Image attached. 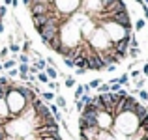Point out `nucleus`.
I'll use <instances>...</instances> for the list:
<instances>
[{
    "instance_id": "ea45409f",
    "label": "nucleus",
    "mask_w": 148,
    "mask_h": 140,
    "mask_svg": "<svg viewBox=\"0 0 148 140\" xmlns=\"http://www.w3.org/2000/svg\"><path fill=\"white\" fill-rule=\"evenodd\" d=\"M0 34H4V21H0Z\"/></svg>"
},
{
    "instance_id": "6ab92c4d",
    "label": "nucleus",
    "mask_w": 148,
    "mask_h": 140,
    "mask_svg": "<svg viewBox=\"0 0 148 140\" xmlns=\"http://www.w3.org/2000/svg\"><path fill=\"white\" fill-rule=\"evenodd\" d=\"M36 80H40L41 84H47V82H49V77L45 75L43 71H40V73H38V75H36Z\"/></svg>"
},
{
    "instance_id": "a878e982",
    "label": "nucleus",
    "mask_w": 148,
    "mask_h": 140,
    "mask_svg": "<svg viewBox=\"0 0 148 140\" xmlns=\"http://www.w3.org/2000/svg\"><path fill=\"white\" fill-rule=\"evenodd\" d=\"M101 84V79H94V80H90V84H88V88H90V90H94V88H98Z\"/></svg>"
},
{
    "instance_id": "7c9ffc66",
    "label": "nucleus",
    "mask_w": 148,
    "mask_h": 140,
    "mask_svg": "<svg viewBox=\"0 0 148 140\" xmlns=\"http://www.w3.org/2000/svg\"><path fill=\"white\" fill-rule=\"evenodd\" d=\"M8 52H10V50H8V47H4V49L0 50V60H4V58L8 56Z\"/></svg>"
},
{
    "instance_id": "0eeeda50",
    "label": "nucleus",
    "mask_w": 148,
    "mask_h": 140,
    "mask_svg": "<svg viewBox=\"0 0 148 140\" xmlns=\"http://www.w3.org/2000/svg\"><path fill=\"white\" fill-rule=\"evenodd\" d=\"M116 82H118L120 86H127V84H130V73H122L120 77H116Z\"/></svg>"
},
{
    "instance_id": "9d476101",
    "label": "nucleus",
    "mask_w": 148,
    "mask_h": 140,
    "mask_svg": "<svg viewBox=\"0 0 148 140\" xmlns=\"http://www.w3.org/2000/svg\"><path fill=\"white\" fill-rule=\"evenodd\" d=\"M54 105H56L58 108H64V110L68 112V108H66V107H68V103H66V97L64 95H56V103H54Z\"/></svg>"
},
{
    "instance_id": "f704fd0d",
    "label": "nucleus",
    "mask_w": 148,
    "mask_h": 140,
    "mask_svg": "<svg viewBox=\"0 0 148 140\" xmlns=\"http://www.w3.org/2000/svg\"><path fill=\"white\" fill-rule=\"evenodd\" d=\"M38 140H62L60 137H43V138H38Z\"/></svg>"
},
{
    "instance_id": "f8f14e48",
    "label": "nucleus",
    "mask_w": 148,
    "mask_h": 140,
    "mask_svg": "<svg viewBox=\"0 0 148 140\" xmlns=\"http://www.w3.org/2000/svg\"><path fill=\"white\" fill-rule=\"evenodd\" d=\"M34 67H36L38 71H43V69L47 67V62H45V58H38L36 64H34Z\"/></svg>"
},
{
    "instance_id": "393cba45",
    "label": "nucleus",
    "mask_w": 148,
    "mask_h": 140,
    "mask_svg": "<svg viewBox=\"0 0 148 140\" xmlns=\"http://www.w3.org/2000/svg\"><path fill=\"white\" fill-rule=\"evenodd\" d=\"M17 60L21 62V64H26V65L30 64V58H28V54H19V56H17Z\"/></svg>"
},
{
    "instance_id": "f03ea898",
    "label": "nucleus",
    "mask_w": 148,
    "mask_h": 140,
    "mask_svg": "<svg viewBox=\"0 0 148 140\" xmlns=\"http://www.w3.org/2000/svg\"><path fill=\"white\" fill-rule=\"evenodd\" d=\"M6 105H8V110H10V120H17L21 116V112L25 110L26 107V101L23 99V95L15 90H10V93L6 95Z\"/></svg>"
},
{
    "instance_id": "7ed1b4c3",
    "label": "nucleus",
    "mask_w": 148,
    "mask_h": 140,
    "mask_svg": "<svg viewBox=\"0 0 148 140\" xmlns=\"http://www.w3.org/2000/svg\"><path fill=\"white\" fill-rule=\"evenodd\" d=\"M32 133L36 135V138H43V137H60V125L54 123V125H41L32 129Z\"/></svg>"
},
{
    "instance_id": "c85d7f7f",
    "label": "nucleus",
    "mask_w": 148,
    "mask_h": 140,
    "mask_svg": "<svg viewBox=\"0 0 148 140\" xmlns=\"http://www.w3.org/2000/svg\"><path fill=\"white\" fill-rule=\"evenodd\" d=\"M8 73H10V77H8V79H13V77H19V71H17V69H8Z\"/></svg>"
},
{
    "instance_id": "9b49d317",
    "label": "nucleus",
    "mask_w": 148,
    "mask_h": 140,
    "mask_svg": "<svg viewBox=\"0 0 148 140\" xmlns=\"http://www.w3.org/2000/svg\"><path fill=\"white\" fill-rule=\"evenodd\" d=\"M64 86L66 88H69V90H71V88H75L77 86V80H75V77H66V80H64Z\"/></svg>"
},
{
    "instance_id": "2f4dec72",
    "label": "nucleus",
    "mask_w": 148,
    "mask_h": 140,
    "mask_svg": "<svg viewBox=\"0 0 148 140\" xmlns=\"http://www.w3.org/2000/svg\"><path fill=\"white\" fill-rule=\"evenodd\" d=\"M75 107H77V110H79V114H81V112H83V108H84V105L81 103L79 99H77V101H75Z\"/></svg>"
},
{
    "instance_id": "412c9836",
    "label": "nucleus",
    "mask_w": 148,
    "mask_h": 140,
    "mask_svg": "<svg viewBox=\"0 0 148 140\" xmlns=\"http://www.w3.org/2000/svg\"><path fill=\"white\" fill-rule=\"evenodd\" d=\"M8 50H11L13 54H19V52H21V45H17V43L13 41V43H10V47H8Z\"/></svg>"
},
{
    "instance_id": "5701e85b",
    "label": "nucleus",
    "mask_w": 148,
    "mask_h": 140,
    "mask_svg": "<svg viewBox=\"0 0 148 140\" xmlns=\"http://www.w3.org/2000/svg\"><path fill=\"white\" fill-rule=\"evenodd\" d=\"M109 92H111L109 84H103V82H101L99 86H98V93H109Z\"/></svg>"
},
{
    "instance_id": "a211bd4d",
    "label": "nucleus",
    "mask_w": 148,
    "mask_h": 140,
    "mask_svg": "<svg viewBox=\"0 0 148 140\" xmlns=\"http://www.w3.org/2000/svg\"><path fill=\"white\" fill-rule=\"evenodd\" d=\"M30 49H32V41H30L28 37H26V39H25V43H23V47H21V50H23V54H26Z\"/></svg>"
},
{
    "instance_id": "cd10ccee",
    "label": "nucleus",
    "mask_w": 148,
    "mask_h": 140,
    "mask_svg": "<svg viewBox=\"0 0 148 140\" xmlns=\"http://www.w3.org/2000/svg\"><path fill=\"white\" fill-rule=\"evenodd\" d=\"M64 65H66V67H69V69H75V65H73V60H71V58H64Z\"/></svg>"
},
{
    "instance_id": "4be33fe9",
    "label": "nucleus",
    "mask_w": 148,
    "mask_h": 140,
    "mask_svg": "<svg viewBox=\"0 0 148 140\" xmlns=\"http://www.w3.org/2000/svg\"><path fill=\"white\" fill-rule=\"evenodd\" d=\"M145 77H139L137 80H135V90H143V86H145Z\"/></svg>"
},
{
    "instance_id": "e433bc0d",
    "label": "nucleus",
    "mask_w": 148,
    "mask_h": 140,
    "mask_svg": "<svg viewBox=\"0 0 148 140\" xmlns=\"http://www.w3.org/2000/svg\"><path fill=\"white\" fill-rule=\"evenodd\" d=\"M143 11H145V21H148V6L143 4Z\"/></svg>"
},
{
    "instance_id": "aec40b11",
    "label": "nucleus",
    "mask_w": 148,
    "mask_h": 140,
    "mask_svg": "<svg viewBox=\"0 0 148 140\" xmlns=\"http://www.w3.org/2000/svg\"><path fill=\"white\" fill-rule=\"evenodd\" d=\"M145 26H146V21H145V19H137V21H135V30H137V32H141Z\"/></svg>"
},
{
    "instance_id": "473e14b6",
    "label": "nucleus",
    "mask_w": 148,
    "mask_h": 140,
    "mask_svg": "<svg viewBox=\"0 0 148 140\" xmlns=\"http://www.w3.org/2000/svg\"><path fill=\"white\" fill-rule=\"evenodd\" d=\"M131 73V79H139L141 77V71H137V69H133V71H130Z\"/></svg>"
},
{
    "instance_id": "6e6552de",
    "label": "nucleus",
    "mask_w": 148,
    "mask_h": 140,
    "mask_svg": "<svg viewBox=\"0 0 148 140\" xmlns=\"http://www.w3.org/2000/svg\"><path fill=\"white\" fill-rule=\"evenodd\" d=\"M96 140H114V137H112V131H99Z\"/></svg>"
},
{
    "instance_id": "423d86ee",
    "label": "nucleus",
    "mask_w": 148,
    "mask_h": 140,
    "mask_svg": "<svg viewBox=\"0 0 148 140\" xmlns=\"http://www.w3.org/2000/svg\"><path fill=\"white\" fill-rule=\"evenodd\" d=\"M0 118L2 120H10V110H8V105L4 99H0Z\"/></svg>"
},
{
    "instance_id": "20e7f679",
    "label": "nucleus",
    "mask_w": 148,
    "mask_h": 140,
    "mask_svg": "<svg viewBox=\"0 0 148 140\" xmlns=\"http://www.w3.org/2000/svg\"><path fill=\"white\" fill-rule=\"evenodd\" d=\"M96 123H98L99 131H112L114 118H112L109 112H98V116H96Z\"/></svg>"
},
{
    "instance_id": "dca6fc26",
    "label": "nucleus",
    "mask_w": 148,
    "mask_h": 140,
    "mask_svg": "<svg viewBox=\"0 0 148 140\" xmlns=\"http://www.w3.org/2000/svg\"><path fill=\"white\" fill-rule=\"evenodd\" d=\"M47 86H49V92H60V84H58V82H54V80H49V82H47Z\"/></svg>"
},
{
    "instance_id": "f3484780",
    "label": "nucleus",
    "mask_w": 148,
    "mask_h": 140,
    "mask_svg": "<svg viewBox=\"0 0 148 140\" xmlns=\"http://www.w3.org/2000/svg\"><path fill=\"white\" fill-rule=\"evenodd\" d=\"M148 129V114L143 120H139V131H146Z\"/></svg>"
},
{
    "instance_id": "37998d69",
    "label": "nucleus",
    "mask_w": 148,
    "mask_h": 140,
    "mask_svg": "<svg viewBox=\"0 0 148 140\" xmlns=\"http://www.w3.org/2000/svg\"><path fill=\"white\" fill-rule=\"evenodd\" d=\"M0 71H4V67H2V64H0Z\"/></svg>"
},
{
    "instance_id": "79ce46f5",
    "label": "nucleus",
    "mask_w": 148,
    "mask_h": 140,
    "mask_svg": "<svg viewBox=\"0 0 148 140\" xmlns=\"http://www.w3.org/2000/svg\"><path fill=\"white\" fill-rule=\"evenodd\" d=\"M135 2H137V4H141V6H143V4H145V2H143V0H135Z\"/></svg>"
},
{
    "instance_id": "1a4fd4ad",
    "label": "nucleus",
    "mask_w": 148,
    "mask_h": 140,
    "mask_svg": "<svg viewBox=\"0 0 148 140\" xmlns=\"http://www.w3.org/2000/svg\"><path fill=\"white\" fill-rule=\"evenodd\" d=\"M43 73L49 77V80H51V79H56V77H58V71H56V67H51V65H47V67L43 69Z\"/></svg>"
},
{
    "instance_id": "f257e3e1",
    "label": "nucleus",
    "mask_w": 148,
    "mask_h": 140,
    "mask_svg": "<svg viewBox=\"0 0 148 140\" xmlns=\"http://www.w3.org/2000/svg\"><path fill=\"white\" fill-rule=\"evenodd\" d=\"M112 127H116V131L122 135H127V137H133L139 129V120L133 112H122L120 116L114 118V123Z\"/></svg>"
},
{
    "instance_id": "ddd939ff",
    "label": "nucleus",
    "mask_w": 148,
    "mask_h": 140,
    "mask_svg": "<svg viewBox=\"0 0 148 140\" xmlns=\"http://www.w3.org/2000/svg\"><path fill=\"white\" fill-rule=\"evenodd\" d=\"M139 54H141V49H139V47H130V49H127V56H131L133 60L139 58Z\"/></svg>"
},
{
    "instance_id": "72a5a7b5",
    "label": "nucleus",
    "mask_w": 148,
    "mask_h": 140,
    "mask_svg": "<svg viewBox=\"0 0 148 140\" xmlns=\"http://www.w3.org/2000/svg\"><path fill=\"white\" fill-rule=\"evenodd\" d=\"M84 73H86V69H81V67H75V75H77V77L84 75Z\"/></svg>"
},
{
    "instance_id": "58836bf2",
    "label": "nucleus",
    "mask_w": 148,
    "mask_h": 140,
    "mask_svg": "<svg viewBox=\"0 0 148 140\" xmlns=\"http://www.w3.org/2000/svg\"><path fill=\"white\" fill-rule=\"evenodd\" d=\"M11 6H13V7H17V6H19V0H11Z\"/></svg>"
},
{
    "instance_id": "c9c22d12",
    "label": "nucleus",
    "mask_w": 148,
    "mask_h": 140,
    "mask_svg": "<svg viewBox=\"0 0 148 140\" xmlns=\"http://www.w3.org/2000/svg\"><path fill=\"white\" fill-rule=\"evenodd\" d=\"M105 71H109V73L116 71V65H107V67H105Z\"/></svg>"
},
{
    "instance_id": "b1692460",
    "label": "nucleus",
    "mask_w": 148,
    "mask_h": 140,
    "mask_svg": "<svg viewBox=\"0 0 148 140\" xmlns=\"http://www.w3.org/2000/svg\"><path fill=\"white\" fill-rule=\"evenodd\" d=\"M84 93V88L83 84H79V86H75V99H81V95Z\"/></svg>"
},
{
    "instance_id": "4c0bfd02",
    "label": "nucleus",
    "mask_w": 148,
    "mask_h": 140,
    "mask_svg": "<svg viewBox=\"0 0 148 140\" xmlns=\"http://www.w3.org/2000/svg\"><path fill=\"white\" fill-rule=\"evenodd\" d=\"M23 4H25V6H26V7H28V6H30V4H32V0H23Z\"/></svg>"
},
{
    "instance_id": "39448f33",
    "label": "nucleus",
    "mask_w": 148,
    "mask_h": 140,
    "mask_svg": "<svg viewBox=\"0 0 148 140\" xmlns=\"http://www.w3.org/2000/svg\"><path fill=\"white\" fill-rule=\"evenodd\" d=\"M62 45H64V43H62V37L60 36H56L54 39H51L49 43H47V47H49L51 50H54V52H58V49H60Z\"/></svg>"
},
{
    "instance_id": "4468645a",
    "label": "nucleus",
    "mask_w": 148,
    "mask_h": 140,
    "mask_svg": "<svg viewBox=\"0 0 148 140\" xmlns=\"http://www.w3.org/2000/svg\"><path fill=\"white\" fill-rule=\"evenodd\" d=\"M40 95H41V101H47V103H51V101L54 99V93L49 92V90H47V92H41Z\"/></svg>"
},
{
    "instance_id": "c756f323",
    "label": "nucleus",
    "mask_w": 148,
    "mask_h": 140,
    "mask_svg": "<svg viewBox=\"0 0 148 140\" xmlns=\"http://www.w3.org/2000/svg\"><path fill=\"white\" fill-rule=\"evenodd\" d=\"M141 75H145V77H148V62H145V64H143V69H141Z\"/></svg>"
},
{
    "instance_id": "bb28decb",
    "label": "nucleus",
    "mask_w": 148,
    "mask_h": 140,
    "mask_svg": "<svg viewBox=\"0 0 148 140\" xmlns=\"http://www.w3.org/2000/svg\"><path fill=\"white\" fill-rule=\"evenodd\" d=\"M137 93H139V97H141L143 101H148V92L143 88V90H137Z\"/></svg>"
},
{
    "instance_id": "2eb2a0df",
    "label": "nucleus",
    "mask_w": 148,
    "mask_h": 140,
    "mask_svg": "<svg viewBox=\"0 0 148 140\" xmlns=\"http://www.w3.org/2000/svg\"><path fill=\"white\" fill-rule=\"evenodd\" d=\"M15 65H17V62H15V58H10V60H6V62L2 64V67H4V69H13Z\"/></svg>"
},
{
    "instance_id": "a19ab883",
    "label": "nucleus",
    "mask_w": 148,
    "mask_h": 140,
    "mask_svg": "<svg viewBox=\"0 0 148 140\" xmlns=\"http://www.w3.org/2000/svg\"><path fill=\"white\" fill-rule=\"evenodd\" d=\"M4 6H11V0H4Z\"/></svg>"
}]
</instances>
